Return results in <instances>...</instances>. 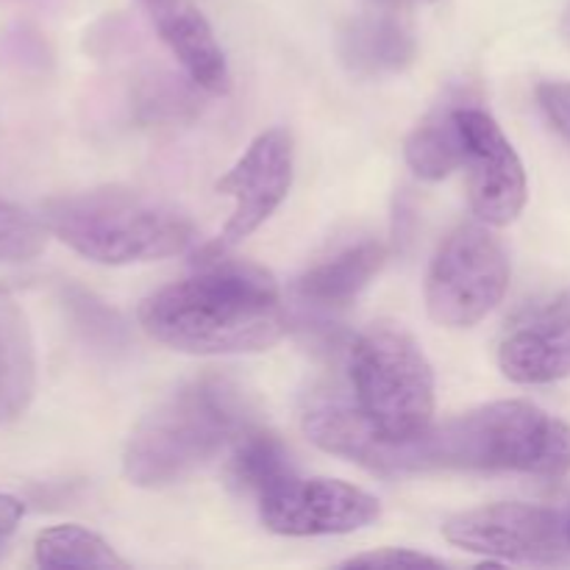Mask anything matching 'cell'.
<instances>
[{
    "label": "cell",
    "instance_id": "obj_16",
    "mask_svg": "<svg viewBox=\"0 0 570 570\" xmlns=\"http://www.w3.org/2000/svg\"><path fill=\"white\" fill-rule=\"evenodd\" d=\"M415 50L410 28L387 14L356 17L340 33V59L360 78L395 76L415 61Z\"/></svg>",
    "mask_w": 570,
    "mask_h": 570
},
{
    "label": "cell",
    "instance_id": "obj_8",
    "mask_svg": "<svg viewBox=\"0 0 570 570\" xmlns=\"http://www.w3.org/2000/svg\"><path fill=\"white\" fill-rule=\"evenodd\" d=\"M259 512L265 527L284 538H326L371 527L382 507L354 484L293 473L259 495Z\"/></svg>",
    "mask_w": 570,
    "mask_h": 570
},
{
    "label": "cell",
    "instance_id": "obj_5",
    "mask_svg": "<svg viewBox=\"0 0 570 570\" xmlns=\"http://www.w3.org/2000/svg\"><path fill=\"white\" fill-rule=\"evenodd\" d=\"M354 401L390 443H406L432 429L434 371L404 328L379 323L351 348Z\"/></svg>",
    "mask_w": 570,
    "mask_h": 570
},
{
    "label": "cell",
    "instance_id": "obj_2",
    "mask_svg": "<svg viewBox=\"0 0 570 570\" xmlns=\"http://www.w3.org/2000/svg\"><path fill=\"white\" fill-rule=\"evenodd\" d=\"M488 471L560 479L570 471V423L529 401H495L399 443L395 473Z\"/></svg>",
    "mask_w": 570,
    "mask_h": 570
},
{
    "label": "cell",
    "instance_id": "obj_11",
    "mask_svg": "<svg viewBox=\"0 0 570 570\" xmlns=\"http://www.w3.org/2000/svg\"><path fill=\"white\" fill-rule=\"evenodd\" d=\"M499 367L515 384H551L570 376V289L507 328Z\"/></svg>",
    "mask_w": 570,
    "mask_h": 570
},
{
    "label": "cell",
    "instance_id": "obj_19",
    "mask_svg": "<svg viewBox=\"0 0 570 570\" xmlns=\"http://www.w3.org/2000/svg\"><path fill=\"white\" fill-rule=\"evenodd\" d=\"M293 473L295 468L289 462L287 449H284L276 434L262 432V429H245L239 434L228 476L243 493L265 495L267 490L276 488L278 482H284Z\"/></svg>",
    "mask_w": 570,
    "mask_h": 570
},
{
    "label": "cell",
    "instance_id": "obj_9",
    "mask_svg": "<svg viewBox=\"0 0 570 570\" xmlns=\"http://www.w3.org/2000/svg\"><path fill=\"white\" fill-rule=\"evenodd\" d=\"M465 137L468 189L471 209L488 226H510L518 220L529 198L523 161L499 122L479 106H456Z\"/></svg>",
    "mask_w": 570,
    "mask_h": 570
},
{
    "label": "cell",
    "instance_id": "obj_13",
    "mask_svg": "<svg viewBox=\"0 0 570 570\" xmlns=\"http://www.w3.org/2000/svg\"><path fill=\"white\" fill-rule=\"evenodd\" d=\"M161 42L181 61L200 89L226 95L232 87L226 53L215 39L209 20L189 0H145Z\"/></svg>",
    "mask_w": 570,
    "mask_h": 570
},
{
    "label": "cell",
    "instance_id": "obj_21",
    "mask_svg": "<svg viewBox=\"0 0 570 570\" xmlns=\"http://www.w3.org/2000/svg\"><path fill=\"white\" fill-rule=\"evenodd\" d=\"M343 568H443V560L412 549H379L351 557L343 562Z\"/></svg>",
    "mask_w": 570,
    "mask_h": 570
},
{
    "label": "cell",
    "instance_id": "obj_1",
    "mask_svg": "<svg viewBox=\"0 0 570 570\" xmlns=\"http://www.w3.org/2000/svg\"><path fill=\"white\" fill-rule=\"evenodd\" d=\"M139 326L181 354L232 356L273 348L287 332V315L271 273L215 256L195 276L148 295Z\"/></svg>",
    "mask_w": 570,
    "mask_h": 570
},
{
    "label": "cell",
    "instance_id": "obj_7",
    "mask_svg": "<svg viewBox=\"0 0 570 570\" xmlns=\"http://www.w3.org/2000/svg\"><path fill=\"white\" fill-rule=\"evenodd\" d=\"M443 538L471 554L521 566L570 562L568 521L534 504H490L449 518Z\"/></svg>",
    "mask_w": 570,
    "mask_h": 570
},
{
    "label": "cell",
    "instance_id": "obj_15",
    "mask_svg": "<svg viewBox=\"0 0 570 570\" xmlns=\"http://www.w3.org/2000/svg\"><path fill=\"white\" fill-rule=\"evenodd\" d=\"M37 393V348L26 312L0 287V423L26 415Z\"/></svg>",
    "mask_w": 570,
    "mask_h": 570
},
{
    "label": "cell",
    "instance_id": "obj_22",
    "mask_svg": "<svg viewBox=\"0 0 570 570\" xmlns=\"http://www.w3.org/2000/svg\"><path fill=\"white\" fill-rule=\"evenodd\" d=\"M538 100L546 115H549V120L570 139V81L540 83Z\"/></svg>",
    "mask_w": 570,
    "mask_h": 570
},
{
    "label": "cell",
    "instance_id": "obj_4",
    "mask_svg": "<svg viewBox=\"0 0 570 570\" xmlns=\"http://www.w3.org/2000/svg\"><path fill=\"white\" fill-rule=\"evenodd\" d=\"M42 223L59 243L98 265H145L184 254L195 237L187 217L161 200L120 187L59 195L42 204Z\"/></svg>",
    "mask_w": 570,
    "mask_h": 570
},
{
    "label": "cell",
    "instance_id": "obj_10",
    "mask_svg": "<svg viewBox=\"0 0 570 570\" xmlns=\"http://www.w3.org/2000/svg\"><path fill=\"white\" fill-rule=\"evenodd\" d=\"M295 150L293 137L284 128H267L248 145L237 165L220 178L217 193L234 200V212L212 250L223 254L243 243L273 212L284 204L293 187Z\"/></svg>",
    "mask_w": 570,
    "mask_h": 570
},
{
    "label": "cell",
    "instance_id": "obj_14",
    "mask_svg": "<svg viewBox=\"0 0 570 570\" xmlns=\"http://www.w3.org/2000/svg\"><path fill=\"white\" fill-rule=\"evenodd\" d=\"M384 262H387V248L376 239H362L312 265L295 282V298L321 312L345 309L379 276Z\"/></svg>",
    "mask_w": 570,
    "mask_h": 570
},
{
    "label": "cell",
    "instance_id": "obj_3",
    "mask_svg": "<svg viewBox=\"0 0 570 570\" xmlns=\"http://www.w3.org/2000/svg\"><path fill=\"white\" fill-rule=\"evenodd\" d=\"M243 432L239 390L228 379L200 376L142 417L122 451V473L134 488H167L209 465Z\"/></svg>",
    "mask_w": 570,
    "mask_h": 570
},
{
    "label": "cell",
    "instance_id": "obj_17",
    "mask_svg": "<svg viewBox=\"0 0 570 570\" xmlns=\"http://www.w3.org/2000/svg\"><path fill=\"white\" fill-rule=\"evenodd\" d=\"M456 106H440L406 137V165L423 181H443L445 176L462 167L465 137H462Z\"/></svg>",
    "mask_w": 570,
    "mask_h": 570
},
{
    "label": "cell",
    "instance_id": "obj_26",
    "mask_svg": "<svg viewBox=\"0 0 570 570\" xmlns=\"http://www.w3.org/2000/svg\"><path fill=\"white\" fill-rule=\"evenodd\" d=\"M423 3H432V0H423Z\"/></svg>",
    "mask_w": 570,
    "mask_h": 570
},
{
    "label": "cell",
    "instance_id": "obj_6",
    "mask_svg": "<svg viewBox=\"0 0 570 570\" xmlns=\"http://www.w3.org/2000/svg\"><path fill=\"white\" fill-rule=\"evenodd\" d=\"M510 287V259L488 223H468L440 245L426 278V306L434 323L471 328L490 315Z\"/></svg>",
    "mask_w": 570,
    "mask_h": 570
},
{
    "label": "cell",
    "instance_id": "obj_25",
    "mask_svg": "<svg viewBox=\"0 0 570 570\" xmlns=\"http://www.w3.org/2000/svg\"><path fill=\"white\" fill-rule=\"evenodd\" d=\"M568 532H570V518H568Z\"/></svg>",
    "mask_w": 570,
    "mask_h": 570
},
{
    "label": "cell",
    "instance_id": "obj_23",
    "mask_svg": "<svg viewBox=\"0 0 570 570\" xmlns=\"http://www.w3.org/2000/svg\"><path fill=\"white\" fill-rule=\"evenodd\" d=\"M26 515V504H22L17 495L0 493V551H3L6 540L17 532V527L22 523Z\"/></svg>",
    "mask_w": 570,
    "mask_h": 570
},
{
    "label": "cell",
    "instance_id": "obj_12",
    "mask_svg": "<svg viewBox=\"0 0 570 570\" xmlns=\"http://www.w3.org/2000/svg\"><path fill=\"white\" fill-rule=\"evenodd\" d=\"M301 423L317 449L345 456L379 476H393V445L371 426L354 395L340 387H315L304 399Z\"/></svg>",
    "mask_w": 570,
    "mask_h": 570
},
{
    "label": "cell",
    "instance_id": "obj_20",
    "mask_svg": "<svg viewBox=\"0 0 570 570\" xmlns=\"http://www.w3.org/2000/svg\"><path fill=\"white\" fill-rule=\"evenodd\" d=\"M50 232L42 217L0 198V265H22L48 248Z\"/></svg>",
    "mask_w": 570,
    "mask_h": 570
},
{
    "label": "cell",
    "instance_id": "obj_24",
    "mask_svg": "<svg viewBox=\"0 0 570 570\" xmlns=\"http://www.w3.org/2000/svg\"><path fill=\"white\" fill-rule=\"evenodd\" d=\"M562 33L570 39V9L566 11V17H562Z\"/></svg>",
    "mask_w": 570,
    "mask_h": 570
},
{
    "label": "cell",
    "instance_id": "obj_18",
    "mask_svg": "<svg viewBox=\"0 0 570 570\" xmlns=\"http://www.w3.org/2000/svg\"><path fill=\"white\" fill-rule=\"evenodd\" d=\"M33 562L39 568H98V570H126L128 562L106 543L100 534L61 523V527L42 529L33 540Z\"/></svg>",
    "mask_w": 570,
    "mask_h": 570
}]
</instances>
